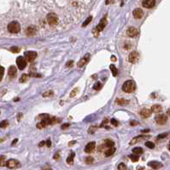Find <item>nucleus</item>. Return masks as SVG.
<instances>
[{"label": "nucleus", "mask_w": 170, "mask_h": 170, "mask_svg": "<svg viewBox=\"0 0 170 170\" xmlns=\"http://www.w3.org/2000/svg\"><path fill=\"white\" fill-rule=\"evenodd\" d=\"M122 90L127 93H131L135 90V83L133 81H127L122 86Z\"/></svg>", "instance_id": "nucleus-1"}, {"label": "nucleus", "mask_w": 170, "mask_h": 170, "mask_svg": "<svg viewBox=\"0 0 170 170\" xmlns=\"http://www.w3.org/2000/svg\"><path fill=\"white\" fill-rule=\"evenodd\" d=\"M8 31L11 33H17L21 31V25L17 21H11L8 25Z\"/></svg>", "instance_id": "nucleus-2"}, {"label": "nucleus", "mask_w": 170, "mask_h": 170, "mask_svg": "<svg viewBox=\"0 0 170 170\" xmlns=\"http://www.w3.org/2000/svg\"><path fill=\"white\" fill-rule=\"evenodd\" d=\"M46 20H47V22L50 26H55V25H57L58 22V18H57V15H55L53 13L48 14L47 16H46Z\"/></svg>", "instance_id": "nucleus-3"}, {"label": "nucleus", "mask_w": 170, "mask_h": 170, "mask_svg": "<svg viewBox=\"0 0 170 170\" xmlns=\"http://www.w3.org/2000/svg\"><path fill=\"white\" fill-rule=\"evenodd\" d=\"M16 64H17L18 69L20 70H23L27 66V60L23 57H18L16 58Z\"/></svg>", "instance_id": "nucleus-4"}, {"label": "nucleus", "mask_w": 170, "mask_h": 170, "mask_svg": "<svg viewBox=\"0 0 170 170\" xmlns=\"http://www.w3.org/2000/svg\"><path fill=\"white\" fill-rule=\"evenodd\" d=\"M24 57H25V59L28 61V62H33V61L37 57V52L25 51V53H24Z\"/></svg>", "instance_id": "nucleus-5"}, {"label": "nucleus", "mask_w": 170, "mask_h": 170, "mask_svg": "<svg viewBox=\"0 0 170 170\" xmlns=\"http://www.w3.org/2000/svg\"><path fill=\"white\" fill-rule=\"evenodd\" d=\"M20 165H21L20 162H19L17 160H15V159H10L6 162V166L8 167L9 168H16V167H20Z\"/></svg>", "instance_id": "nucleus-6"}, {"label": "nucleus", "mask_w": 170, "mask_h": 170, "mask_svg": "<svg viewBox=\"0 0 170 170\" xmlns=\"http://www.w3.org/2000/svg\"><path fill=\"white\" fill-rule=\"evenodd\" d=\"M138 60V53L137 51H132L128 57V61L131 63H136Z\"/></svg>", "instance_id": "nucleus-7"}, {"label": "nucleus", "mask_w": 170, "mask_h": 170, "mask_svg": "<svg viewBox=\"0 0 170 170\" xmlns=\"http://www.w3.org/2000/svg\"><path fill=\"white\" fill-rule=\"evenodd\" d=\"M107 25V19H106V16L104 18H103L101 20V21H100V23L98 24V26H97V28H96V29H95V31L97 32V33H99V32H101L103 29L105 28V26Z\"/></svg>", "instance_id": "nucleus-8"}, {"label": "nucleus", "mask_w": 170, "mask_h": 170, "mask_svg": "<svg viewBox=\"0 0 170 170\" xmlns=\"http://www.w3.org/2000/svg\"><path fill=\"white\" fill-rule=\"evenodd\" d=\"M90 54H86V55H85V57L82 58V59H81L78 62V63H77V66H78V68H81V67H83L84 65H86L87 62H89V60H90Z\"/></svg>", "instance_id": "nucleus-9"}, {"label": "nucleus", "mask_w": 170, "mask_h": 170, "mask_svg": "<svg viewBox=\"0 0 170 170\" xmlns=\"http://www.w3.org/2000/svg\"><path fill=\"white\" fill-rule=\"evenodd\" d=\"M167 115H163V114H162V115H157L156 117V123H157V124H159V125H163V124H165V123L167 122Z\"/></svg>", "instance_id": "nucleus-10"}, {"label": "nucleus", "mask_w": 170, "mask_h": 170, "mask_svg": "<svg viewBox=\"0 0 170 170\" xmlns=\"http://www.w3.org/2000/svg\"><path fill=\"white\" fill-rule=\"evenodd\" d=\"M138 31L137 28H133V27H131V28H129L127 30V36H129V37L131 38H134L136 37V36L138 35Z\"/></svg>", "instance_id": "nucleus-11"}, {"label": "nucleus", "mask_w": 170, "mask_h": 170, "mask_svg": "<svg viewBox=\"0 0 170 170\" xmlns=\"http://www.w3.org/2000/svg\"><path fill=\"white\" fill-rule=\"evenodd\" d=\"M142 4L145 8L150 9L155 6V4H156V0H143Z\"/></svg>", "instance_id": "nucleus-12"}, {"label": "nucleus", "mask_w": 170, "mask_h": 170, "mask_svg": "<svg viewBox=\"0 0 170 170\" xmlns=\"http://www.w3.org/2000/svg\"><path fill=\"white\" fill-rule=\"evenodd\" d=\"M96 148V143L95 142H90L86 145V146L85 147V152L86 153H91L95 150Z\"/></svg>", "instance_id": "nucleus-13"}, {"label": "nucleus", "mask_w": 170, "mask_h": 170, "mask_svg": "<svg viewBox=\"0 0 170 170\" xmlns=\"http://www.w3.org/2000/svg\"><path fill=\"white\" fill-rule=\"evenodd\" d=\"M151 113H152L151 110H148V109H143V110H140L139 115H140L141 117L146 119V118L149 117V116H150Z\"/></svg>", "instance_id": "nucleus-14"}, {"label": "nucleus", "mask_w": 170, "mask_h": 170, "mask_svg": "<svg viewBox=\"0 0 170 170\" xmlns=\"http://www.w3.org/2000/svg\"><path fill=\"white\" fill-rule=\"evenodd\" d=\"M133 15L134 16V18L136 19H141L143 17V16H144V12H143L141 9H136L133 10Z\"/></svg>", "instance_id": "nucleus-15"}, {"label": "nucleus", "mask_w": 170, "mask_h": 170, "mask_svg": "<svg viewBox=\"0 0 170 170\" xmlns=\"http://www.w3.org/2000/svg\"><path fill=\"white\" fill-rule=\"evenodd\" d=\"M8 74L9 75V77H11V78H15V77L16 76V74H17L16 68L15 66H10L8 69Z\"/></svg>", "instance_id": "nucleus-16"}, {"label": "nucleus", "mask_w": 170, "mask_h": 170, "mask_svg": "<svg viewBox=\"0 0 170 170\" xmlns=\"http://www.w3.org/2000/svg\"><path fill=\"white\" fill-rule=\"evenodd\" d=\"M148 165H149L150 167L154 168V169H158V168H160V167H162V164L161 163V162H156V161H151V162H150L149 163H148Z\"/></svg>", "instance_id": "nucleus-17"}, {"label": "nucleus", "mask_w": 170, "mask_h": 170, "mask_svg": "<svg viewBox=\"0 0 170 170\" xmlns=\"http://www.w3.org/2000/svg\"><path fill=\"white\" fill-rule=\"evenodd\" d=\"M47 125H50V119L47 121H41L40 122H38L37 124V128L38 129H42V128L45 127Z\"/></svg>", "instance_id": "nucleus-18"}, {"label": "nucleus", "mask_w": 170, "mask_h": 170, "mask_svg": "<svg viewBox=\"0 0 170 170\" xmlns=\"http://www.w3.org/2000/svg\"><path fill=\"white\" fill-rule=\"evenodd\" d=\"M36 33V29L34 27H29L26 30V34L28 36H33Z\"/></svg>", "instance_id": "nucleus-19"}, {"label": "nucleus", "mask_w": 170, "mask_h": 170, "mask_svg": "<svg viewBox=\"0 0 170 170\" xmlns=\"http://www.w3.org/2000/svg\"><path fill=\"white\" fill-rule=\"evenodd\" d=\"M162 110V108L161 105H159V104H155V105H153L151 107V111L154 113H159L161 112Z\"/></svg>", "instance_id": "nucleus-20"}, {"label": "nucleus", "mask_w": 170, "mask_h": 170, "mask_svg": "<svg viewBox=\"0 0 170 170\" xmlns=\"http://www.w3.org/2000/svg\"><path fill=\"white\" fill-rule=\"evenodd\" d=\"M144 138H145V136H138V137L133 138V139L131 140L130 145H134V144H136V143L139 142L141 139H144Z\"/></svg>", "instance_id": "nucleus-21"}, {"label": "nucleus", "mask_w": 170, "mask_h": 170, "mask_svg": "<svg viewBox=\"0 0 170 170\" xmlns=\"http://www.w3.org/2000/svg\"><path fill=\"white\" fill-rule=\"evenodd\" d=\"M115 152V147L109 148L108 150H105V156H111V155H113Z\"/></svg>", "instance_id": "nucleus-22"}, {"label": "nucleus", "mask_w": 170, "mask_h": 170, "mask_svg": "<svg viewBox=\"0 0 170 170\" xmlns=\"http://www.w3.org/2000/svg\"><path fill=\"white\" fill-rule=\"evenodd\" d=\"M75 156V153L74 152H71L70 153V156L67 158V162L69 164H73V162H74V158Z\"/></svg>", "instance_id": "nucleus-23"}, {"label": "nucleus", "mask_w": 170, "mask_h": 170, "mask_svg": "<svg viewBox=\"0 0 170 170\" xmlns=\"http://www.w3.org/2000/svg\"><path fill=\"white\" fill-rule=\"evenodd\" d=\"M110 70H111V72H112V74H113V76H116V75L118 74V70H117V69L115 68V66L114 64H111L110 66Z\"/></svg>", "instance_id": "nucleus-24"}, {"label": "nucleus", "mask_w": 170, "mask_h": 170, "mask_svg": "<svg viewBox=\"0 0 170 170\" xmlns=\"http://www.w3.org/2000/svg\"><path fill=\"white\" fill-rule=\"evenodd\" d=\"M133 154H136V155H139V154H142L143 153V149L141 147H135L133 149Z\"/></svg>", "instance_id": "nucleus-25"}, {"label": "nucleus", "mask_w": 170, "mask_h": 170, "mask_svg": "<svg viewBox=\"0 0 170 170\" xmlns=\"http://www.w3.org/2000/svg\"><path fill=\"white\" fill-rule=\"evenodd\" d=\"M116 103L119 105H127L128 103V101L127 100H125V99L123 98H118L117 100H116Z\"/></svg>", "instance_id": "nucleus-26"}, {"label": "nucleus", "mask_w": 170, "mask_h": 170, "mask_svg": "<svg viewBox=\"0 0 170 170\" xmlns=\"http://www.w3.org/2000/svg\"><path fill=\"white\" fill-rule=\"evenodd\" d=\"M114 145H115V143H114L113 141H111V140H109V139L105 140V144H104V146H105V147L112 148V147H114Z\"/></svg>", "instance_id": "nucleus-27"}, {"label": "nucleus", "mask_w": 170, "mask_h": 170, "mask_svg": "<svg viewBox=\"0 0 170 170\" xmlns=\"http://www.w3.org/2000/svg\"><path fill=\"white\" fill-rule=\"evenodd\" d=\"M28 80V74H23L22 75H21V77L20 78V80H19V81L21 82V83H24V82H26Z\"/></svg>", "instance_id": "nucleus-28"}, {"label": "nucleus", "mask_w": 170, "mask_h": 170, "mask_svg": "<svg viewBox=\"0 0 170 170\" xmlns=\"http://www.w3.org/2000/svg\"><path fill=\"white\" fill-rule=\"evenodd\" d=\"M129 157H130V159L132 160V162H138V155H136V154H132V155H130Z\"/></svg>", "instance_id": "nucleus-29"}, {"label": "nucleus", "mask_w": 170, "mask_h": 170, "mask_svg": "<svg viewBox=\"0 0 170 170\" xmlns=\"http://www.w3.org/2000/svg\"><path fill=\"white\" fill-rule=\"evenodd\" d=\"M40 117L42 121H47V120H49V119H50V115H47V114H41L40 115Z\"/></svg>", "instance_id": "nucleus-30"}, {"label": "nucleus", "mask_w": 170, "mask_h": 170, "mask_svg": "<svg viewBox=\"0 0 170 170\" xmlns=\"http://www.w3.org/2000/svg\"><path fill=\"white\" fill-rule=\"evenodd\" d=\"M53 95V91H45L43 93V97L44 98H49V97L52 96Z\"/></svg>", "instance_id": "nucleus-31"}, {"label": "nucleus", "mask_w": 170, "mask_h": 170, "mask_svg": "<svg viewBox=\"0 0 170 170\" xmlns=\"http://www.w3.org/2000/svg\"><path fill=\"white\" fill-rule=\"evenodd\" d=\"M93 88L96 90V91H99L102 88V84L100 82H97V83L93 86Z\"/></svg>", "instance_id": "nucleus-32"}, {"label": "nucleus", "mask_w": 170, "mask_h": 170, "mask_svg": "<svg viewBox=\"0 0 170 170\" xmlns=\"http://www.w3.org/2000/svg\"><path fill=\"white\" fill-rule=\"evenodd\" d=\"M91 19H92V16H89V17L86 20V21H85V22H84L83 24H82V27H86V25H88V24H89L90 22H91Z\"/></svg>", "instance_id": "nucleus-33"}, {"label": "nucleus", "mask_w": 170, "mask_h": 170, "mask_svg": "<svg viewBox=\"0 0 170 170\" xmlns=\"http://www.w3.org/2000/svg\"><path fill=\"white\" fill-rule=\"evenodd\" d=\"M8 125H9V121H8L4 120V121H1V127H2V128L8 127Z\"/></svg>", "instance_id": "nucleus-34"}, {"label": "nucleus", "mask_w": 170, "mask_h": 170, "mask_svg": "<svg viewBox=\"0 0 170 170\" xmlns=\"http://www.w3.org/2000/svg\"><path fill=\"white\" fill-rule=\"evenodd\" d=\"M9 50H10V51L14 52V53H18L20 51V49H19L18 47H16V46H13V47H11Z\"/></svg>", "instance_id": "nucleus-35"}, {"label": "nucleus", "mask_w": 170, "mask_h": 170, "mask_svg": "<svg viewBox=\"0 0 170 170\" xmlns=\"http://www.w3.org/2000/svg\"><path fill=\"white\" fill-rule=\"evenodd\" d=\"M127 169V167L124 163H120L118 165V170H126Z\"/></svg>", "instance_id": "nucleus-36"}, {"label": "nucleus", "mask_w": 170, "mask_h": 170, "mask_svg": "<svg viewBox=\"0 0 170 170\" xmlns=\"http://www.w3.org/2000/svg\"><path fill=\"white\" fill-rule=\"evenodd\" d=\"M78 90H79L78 88H74L71 94H70V97H71V98H74V96H76V94L78 93Z\"/></svg>", "instance_id": "nucleus-37"}, {"label": "nucleus", "mask_w": 170, "mask_h": 170, "mask_svg": "<svg viewBox=\"0 0 170 170\" xmlns=\"http://www.w3.org/2000/svg\"><path fill=\"white\" fill-rule=\"evenodd\" d=\"M145 145H146L148 148H150V149H153V148L155 147V145L153 144L152 142H150V141H148V142L145 143Z\"/></svg>", "instance_id": "nucleus-38"}, {"label": "nucleus", "mask_w": 170, "mask_h": 170, "mask_svg": "<svg viewBox=\"0 0 170 170\" xmlns=\"http://www.w3.org/2000/svg\"><path fill=\"white\" fill-rule=\"evenodd\" d=\"M86 163H88V164L92 163V162H93V158H92L91 156L86 157Z\"/></svg>", "instance_id": "nucleus-39"}, {"label": "nucleus", "mask_w": 170, "mask_h": 170, "mask_svg": "<svg viewBox=\"0 0 170 170\" xmlns=\"http://www.w3.org/2000/svg\"><path fill=\"white\" fill-rule=\"evenodd\" d=\"M167 136V133H161V134H159L158 136L156 137L157 139H162V138H166Z\"/></svg>", "instance_id": "nucleus-40"}, {"label": "nucleus", "mask_w": 170, "mask_h": 170, "mask_svg": "<svg viewBox=\"0 0 170 170\" xmlns=\"http://www.w3.org/2000/svg\"><path fill=\"white\" fill-rule=\"evenodd\" d=\"M96 130H97V127H95V126H92V127H91L89 128L88 132H89L90 133H95Z\"/></svg>", "instance_id": "nucleus-41"}, {"label": "nucleus", "mask_w": 170, "mask_h": 170, "mask_svg": "<svg viewBox=\"0 0 170 170\" xmlns=\"http://www.w3.org/2000/svg\"><path fill=\"white\" fill-rule=\"evenodd\" d=\"M111 124L114 126H118V121L115 120V119H112L111 120Z\"/></svg>", "instance_id": "nucleus-42"}, {"label": "nucleus", "mask_w": 170, "mask_h": 170, "mask_svg": "<svg viewBox=\"0 0 170 170\" xmlns=\"http://www.w3.org/2000/svg\"><path fill=\"white\" fill-rule=\"evenodd\" d=\"M4 67H1V80L3 79V77H4Z\"/></svg>", "instance_id": "nucleus-43"}, {"label": "nucleus", "mask_w": 170, "mask_h": 170, "mask_svg": "<svg viewBox=\"0 0 170 170\" xmlns=\"http://www.w3.org/2000/svg\"><path fill=\"white\" fill-rule=\"evenodd\" d=\"M72 65H73V61H69V62H67L66 67H71Z\"/></svg>", "instance_id": "nucleus-44"}, {"label": "nucleus", "mask_w": 170, "mask_h": 170, "mask_svg": "<svg viewBox=\"0 0 170 170\" xmlns=\"http://www.w3.org/2000/svg\"><path fill=\"white\" fill-rule=\"evenodd\" d=\"M46 145H47L48 147H50V145H51V142H50V139H48L47 141H46Z\"/></svg>", "instance_id": "nucleus-45"}, {"label": "nucleus", "mask_w": 170, "mask_h": 170, "mask_svg": "<svg viewBox=\"0 0 170 170\" xmlns=\"http://www.w3.org/2000/svg\"><path fill=\"white\" fill-rule=\"evenodd\" d=\"M58 158H59V152H57V153H56V155L54 156V159L57 160Z\"/></svg>", "instance_id": "nucleus-46"}, {"label": "nucleus", "mask_w": 170, "mask_h": 170, "mask_svg": "<svg viewBox=\"0 0 170 170\" xmlns=\"http://www.w3.org/2000/svg\"><path fill=\"white\" fill-rule=\"evenodd\" d=\"M138 124V122H137V121H131V125L132 126H137Z\"/></svg>", "instance_id": "nucleus-47"}, {"label": "nucleus", "mask_w": 170, "mask_h": 170, "mask_svg": "<svg viewBox=\"0 0 170 170\" xmlns=\"http://www.w3.org/2000/svg\"><path fill=\"white\" fill-rule=\"evenodd\" d=\"M45 144H46V142H45V141H41L40 143V145H38V146L40 147H42V146H44V145Z\"/></svg>", "instance_id": "nucleus-48"}, {"label": "nucleus", "mask_w": 170, "mask_h": 170, "mask_svg": "<svg viewBox=\"0 0 170 170\" xmlns=\"http://www.w3.org/2000/svg\"><path fill=\"white\" fill-rule=\"evenodd\" d=\"M69 127V124H67L66 123V124H63V126H62V129H65L66 127Z\"/></svg>", "instance_id": "nucleus-49"}, {"label": "nucleus", "mask_w": 170, "mask_h": 170, "mask_svg": "<svg viewBox=\"0 0 170 170\" xmlns=\"http://www.w3.org/2000/svg\"><path fill=\"white\" fill-rule=\"evenodd\" d=\"M114 1H115V0H106V4H112Z\"/></svg>", "instance_id": "nucleus-50"}, {"label": "nucleus", "mask_w": 170, "mask_h": 170, "mask_svg": "<svg viewBox=\"0 0 170 170\" xmlns=\"http://www.w3.org/2000/svg\"><path fill=\"white\" fill-rule=\"evenodd\" d=\"M111 59H112V61H116V57H115V56H112Z\"/></svg>", "instance_id": "nucleus-51"}, {"label": "nucleus", "mask_w": 170, "mask_h": 170, "mask_svg": "<svg viewBox=\"0 0 170 170\" xmlns=\"http://www.w3.org/2000/svg\"><path fill=\"white\" fill-rule=\"evenodd\" d=\"M148 132H150V130H142V133H148Z\"/></svg>", "instance_id": "nucleus-52"}, {"label": "nucleus", "mask_w": 170, "mask_h": 170, "mask_svg": "<svg viewBox=\"0 0 170 170\" xmlns=\"http://www.w3.org/2000/svg\"><path fill=\"white\" fill-rule=\"evenodd\" d=\"M16 142H17V139H15V140H14V141H13V142H12V145H15V144H16Z\"/></svg>", "instance_id": "nucleus-53"}, {"label": "nucleus", "mask_w": 170, "mask_h": 170, "mask_svg": "<svg viewBox=\"0 0 170 170\" xmlns=\"http://www.w3.org/2000/svg\"><path fill=\"white\" fill-rule=\"evenodd\" d=\"M73 144H75V141H72V142H70V143H69V145H73Z\"/></svg>", "instance_id": "nucleus-54"}, {"label": "nucleus", "mask_w": 170, "mask_h": 170, "mask_svg": "<svg viewBox=\"0 0 170 170\" xmlns=\"http://www.w3.org/2000/svg\"><path fill=\"white\" fill-rule=\"evenodd\" d=\"M45 170H51V168H50V167H47V168H45Z\"/></svg>", "instance_id": "nucleus-55"}, {"label": "nucleus", "mask_w": 170, "mask_h": 170, "mask_svg": "<svg viewBox=\"0 0 170 170\" xmlns=\"http://www.w3.org/2000/svg\"><path fill=\"white\" fill-rule=\"evenodd\" d=\"M167 114H168V115H170V109H169V110H167Z\"/></svg>", "instance_id": "nucleus-56"}, {"label": "nucleus", "mask_w": 170, "mask_h": 170, "mask_svg": "<svg viewBox=\"0 0 170 170\" xmlns=\"http://www.w3.org/2000/svg\"><path fill=\"white\" fill-rule=\"evenodd\" d=\"M169 150H170V147H169Z\"/></svg>", "instance_id": "nucleus-57"}, {"label": "nucleus", "mask_w": 170, "mask_h": 170, "mask_svg": "<svg viewBox=\"0 0 170 170\" xmlns=\"http://www.w3.org/2000/svg\"><path fill=\"white\" fill-rule=\"evenodd\" d=\"M169 144H170V143H169Z\"/></svg>", "instance_id": "nucleus-58"}]
</instances>
